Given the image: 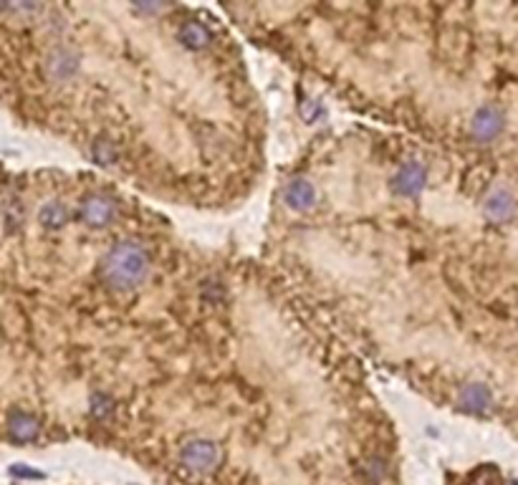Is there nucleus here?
Segmentation results:
<instances>
[{
	"label": "nucleus",
	"mask_w": 518,
	"mask_h": 485,
	"mask_svg": "<svg viewBox=\"0 0 518 485\" xmlns=\"http://www.w3.org/2000/svg\"><path fill=\"white\" fill-rule=\"evenodd\" d=\"M180 44L190 48V51H200L213 44V30L207 28V23L198 21V18H187L178 30Z\"/></svg>",
	"instance_id": "nucleus-8"
},
{
	"label": "nucleus",
	"mask_w": 518,
	"mask_h": 485,
	"mask_svg": "<svg viewBox=\"0 0 518 485\" xmlns=\"http://www.w3.org/2000/svg\"><path fill=\"white\" fill-rule=\"evenodd\" d=\"M38 432H41V425H38V419L33 415H28V412L23 410L10 412V417H8V435H10V440L26 445V442L36 440Z\"/></svg>",
	"instance_id": "nucleus-6"
},
{
	"label": "nucleus",
	"mask_w": 518,
	"mask_h": 485,
	"mask_svg": "<svg viewBox=\"0 0 518 485\" xmlns=\"http://www.w3.org/2000/svg\"><path fill=\"white\" fill-rule=\"evenodd\" d=\"M13 475H18V478H41L38 473L26 470V468H13Z\"/></svg>",
	"instance_id": "nucleus-15"
},
{
	"label": "nucleus",
	"mask_w": 518,
	"mask_h": 485,
	"mask_svg": "<svg viewBox=\"0 0 518 485\" xmlns=\"http://www.w3.org/2000/svg\"><path fill=\"white\" fill-rule=\"evenodd\" d=\"M425 180H428V169L422 167L420 162H407L394 177V190L405 195V198H412V195L422 192Z\"/></svg>",
	"instance_id": "nucleus-7"
},
{
	"label": "nucleus",
	"mask_w": 518,
	"mask_h": 485,
	"mask_svg": "<svg viewBox=\"0 0 518 485\" xmlns=\"http://www.w3.org/2000/svg\"><path fill=\"white\" fill-rule=\"evenodd\" d=\"M460 402H463V407H466L468 412L481 415V412H486L490 407L488 387H486V384H468L466 390H463V394H460Z\"/></svg>",
	"instance_id": "nucleus-11"
},
{
	"label": "nucleus",
	"mask_w": 518,
	"mask_h": 485,
	"mask_svg": "<svg viewBox=\"0 0 518 485\" xmlns=\"http://www.w3.org/2000/svg\"><path fill=\"white\" fill-rule=\"evenodd\" d=\"M286 202L294 210H309V207L316 205V187L309 180H294L286 187Z\"/></svg>",
	"instance_id": "nucleus-10"
},
{
	"label": "nucleus",
	"mask_w": 518,
	"mask_h": 485,
	"mask_svg": "<svg viewBox=\"0 0 518 485\" xmlns=\"http://www.w3.org/2000/svg\"><path fill=\"white\" fill-rule=\"evenodd\" d=\"M503 126L506 117L496 104H483L481 109L475 111V117L470 119V134L478 142H493L498 134L503 132Z\"/></svg>",
	"instance_id": "nucleus-4"
},
{
	"label": "nucleus",
	"mask_w": 518,
	"mask_h": 485,
	"mask_svg": "<svg viewBox=\"0 0 518 485\" xmlns=\"http://www.w3.org/2000/svg\"><path fill=\"white\" fill-rule=\"evenodd\" d=\"M117 215V205L111 202L109 198H102V195H89V198L81 202V220L86 225H106Z\"/></svg>",
	"instance_id": "nucleus-5"
},
{
	"label": "nucleus",
	"mask_w": 518,
	"mask_h": 485,
	"mask_svg": "<svg viewBox=\"0 0 518 485\" xmlns=\"http://www.w3.org/2000/svg\"><path fill=\"white\" fill-rule=\"evenodd\" d=\"M152 268L149 250L137 240H124L111 245L109 253L102 258L99 265V278L114 294H129L144 283Z\"/></svg>",
	"instance_id": "nucleus-1"
},
{
	"label": "nucleus",
	"mask_w": 518,
	"mask_h": 485,
	"mask_svg": "<svg viewBox=\"0 0 518 485\" xmlns=\"http://www.w3.org/2000/svg\"><path fill=\"white\" fill-rule=\"evenodd\" d=\"M180 463L187 473L193 475H207L213 473L220 463V450L213 440H205V437H195V440H187L182 453H180Z\"/></svg>",
	"instance_id": "nucleus-2"
},
{
	"label": "nucleus",
	"mask_w": 518,
	"mask_h": 485,
	"mask_svg": "<svg viewBox=\"0 0 518 485\" xmlns=\"http://www.w3.org/2000/svg\"><path fill=\"white\" fill-rule=\"evenodd\" d=\"M81 68V56L74 46L59 44L53 46L51 51L46 53L44 59V76L53 84H66L71 81Z\"/></svg>",
	"instance_id": "nucleus-3"
},
{
	"label": "nucleus",
	"mask_w": 518,
	"mask_h": 485,
	"mask_svg": "<svg viewBox=\"0 0 518 485\" xmlns=\"http://www.w3.org/2000/svg\"><path fill=\"white\" fill-rule=\"evenodd\" d=\"M513 213H516V200H513L511 192L508 190L490 192L488 200H486V215H488L490 220L503 222V220H508Z\"/></svg>",
	"instance_id": "nucleus-9"
},
{
	"label": "nucleus",
	"mask_w": 518,
	"mask_h": 485,
	"mask_svg": "<svg viewBox=\"0 0 518 485\" xmlns=\"http://www.w3.org/2000/svg\"><path fill=\"white\" fill-rule=\"evenodd\" d=\"M364 475H367L370 483H379V480L385 478V463H382L379 457L367 460V463H364Z\"/></svg>",
	"instance_id": "nucleus-14"
},
{
	"label": "nucleus",
	"mask_w": 518,
	"mask_h": 485,
	"mask_svg": "<svg viewBox=\"0 0 518 485\" xmlns=\"http://www.w3.org/2000/svg\"><path fill=\"white\" fill-rule=\"evenodd\" d=\"M91 157H94L97 162H102V164H111V162L119 157V152H117V147H114V142L97 140L94 142V147H91Z\"/></svg>",
	"instance_id": "nucleus-13"
},
{
	"label": "nucleus",
	"mask_w": 518,
	"mask_h": 485,
	"mask_svg": "<svg viewBox=\"0 0 518 485\" xmlns=\"http://www.w3.org/2000/svg\"><path fill=\"white\" fill-rule=\"evenodd\" d=\"M38 220H41V225L48 230L61 228V225L68 220L66 205H64V202H56V200H53V202H46V205L41 207V213H38Z\"/></svg>",
	"instance_id": "nucleus-12"
}]
</instances>
